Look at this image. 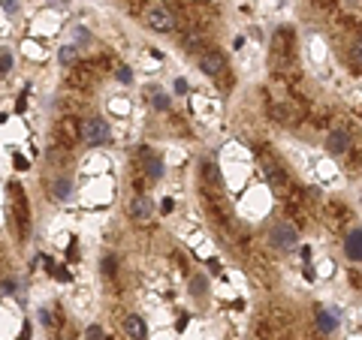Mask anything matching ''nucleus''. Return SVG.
Listing matches in <instances>:
<instances>
[{"mask_svg":"<svg viewBox=\"0 0 362 340\" xmlns=\"http://www.w3.org/2000/svg\"><path fill=\"white\" fill-rule=\"evenodd\" d=\"M79 136L85 139V145H91V147H100V145H106V142H109L112 130H109V124H106L103 118H88V121L79 127Z\"/></svg>","mask_w":362,"mask_h":340,"instance_id":"1","label":"nucleus"},{"mask_svg":"<svg viewBox=\"0 0 362 340\" xmlns=\"http://www.w3.org/2000/svg\"><path fill=\"white\" fill-rule=\"evenodd\" d=\"M269 238H272V244L281 247V250H293V247L299 244V232H296L290 223H278V226H272Z\"/></svg>","mask_w":362,"mask_h":340,"instance_id":"2","label":"nucleus"},{"mask_svg":"<svg viewBox=\"0 0 362 340\" xmlns=\"http://www.w3.org/2000/svg\"><path fill=\"white\" fill-rule=\"evenodd\" d=\"M145 21H148L151 30H160V33H169L175 30V15L166 9V6H151L148 15H145Z\"/></svg>","mask_w":362,"mask_h":340,"instance_id":"3","label":"nucleus"},{"mask_svg":"<svg viewBox=\"0 0 362 340\" xmlns=\"http://www.w3.org/2000/svg\"><path fill=\"white\" fill-rule=\"evenodd\" d=\"M224 66H227V60H224L221 51H205V54L199 57V69H202L205 75H221Z\"/></svg>","mask_w":362,"mask_h":340,"instance_id":"4","label":"nucleus"},{"mask_svg":"<svg viewBox=\"0 0 362 340\" xmlns=\"http://www.w3.org/2000/svg\"><path fill=\"white\" fill-rule=\"evenodd\" d=\"M151 214H154V202H151L148 196H136V199L130 202V217H133V220L145 223V220H151Z\"/></svg>","mask_w":362,"mask_h":340,"instance_id":"5","label":"nucleus"},{"mask_svg":"<svg viewBox=\"0 0 362 340\" xmlns=\"http://www.w3.org/2000/svg\"><path fill=\"white\" fill-rule=\"evenodd\" d=\"M344 256L350 262H362V229H353L344 241Z\"/></svg>","mask_w":362,"mask_h":340,"instance_id":"6","label":"nucleus"},{"mask_svg":"<svg viewBox=\"0 0 362 340\" xmlns=\"http://www.w3.org/2000/svg\"><path fill=\"white\" fill-rule=\"evenodd\" d=\"M124 331H127V334H130L133 340H145V337H148V328H145L142 316H136V313L124 316Z\"/></svg>","mask_w":362,"mask_h":340,"instance_id":"7","label":"nucleus"},{"mask_svg":"<svg viewBox=\"0 0 362 340\" xmlns=\"http://www.w3.org/2000/svg\"><path fill=\"white\" fill-rule=\"evenodd\" d=\"M326 147H329L332 154H344V150L350 147V136L344 130H332L329 136H326Z\"/></svg>","mask_w":362,"mask_h":340,"instance_id":"8","label":"nucleus"},{"mask_svg":"<svg viewBox=\"0 0 362 340\" xmlns=\"http://www.w3.org/2000/svg\"><path fill=\"white\" fill-rule=\"evenodd\" d=\"M317 328H320L323 334H332V331L338 328L335 313H332V310H320V313H317Z\"/></svg>","mask_w":362,"mask_h":340,"instance_id":"9","label":"nucleus"},{"mask_svg":"<svg viewBox=\"0 0 362 340\" xmlns=\"http://www.w3.org/2000/svg\"><path fill=\"white\" fill-rule=\"evenodd\" d=\"M69 193H72V181H69V178H55L52 196H55V199H69Z\"/></svg>","mask_w":362,"mask_h":340,"instance_id":"10","label":"nucleus"},{"mask_svg":"<svg viewBox=\"0 0 362 340\" xmlns=\"http://www.w3.org/2000/svg\"><path fill=\"white\" fill-rule=\"evenodd\" d=\"M163 169H166V166H163V160H160V157H154V154L145 160V172H148V178H154V181L163 175Z\"/></svg>","mask_w":362,"mask_h":340,"instance_id":"11","label":"nucleus"},{"mask_svg":"<svg viewBox=\"0 0 362 340\" xmlns=\"http://www.w3.org/2000/svg\"><path fill=\"white\" fill-rule=\"evenodd\" d=\"M76 57H79L76 46H60V51H58V60H60L63 66H69V63H76Z\"/></svg>","mask_w":362,"mask_h":340,"instance_id":"12","label":"nucleus"},{"mask_svg":"<svg viewBox=\"0 0 362 340\" xmlns=\"http://www.w3.org/2000/svg\"><path fill=\"white\" fill-rule=\"evenodd\" d=\"M12 63H15V57H12V51L9 49H0V79L12 69Z\"/></svg>","mask_w":362,"mask_h":340,"instance_id":"13","label":"nucleus"},{"mask_svg":"<svg viewBox=\"0 0 362 340\" xmlns=\"http://www.w3.org/2000/svg\"><path fill=\"white\" fill-rule=\"evenodd\" d=\"M148 94H151V105H154V108H160V111H166V108H169V99H166L160 91L154 94V88H148Z\"/></svg>","mask_w":362,"mask_h":340,"instance_id":"14","label":"nucleus"},{"mask_svg":"<svg viewBox=\"0 0 362 340\" xmlns=\"http://www.w3.org/2000/svg\"><path fill=\"white\" fill-rule=\"evenodd\" d=\"M205 289H208L205 277H202V274H196V277L190 280V292H193V295H205Z\"/></svg>","mask_w":362,"mask_h":340,"instance_id":"15","label":"nucleus"},{"mask_svg":"<svg viewBox=\"0 0 362 340\" xmlns=\"http://www.w3.org/2000/svg\"><path fill=\"white\" fill-rule=\"evenodd\" d=\"M350 60H353V63H362V36L350 46Z\"/></svg>","mask_w":362,"mask_h":340,"instance_id":"16","label":"nucleus"},{"mask_svg":"<svg viewBox=\"0 0 362 340\" xmlns=\"http://www.w3.org/2000/svg\"><path fill=\"white\" fill-rule=\"evenodd\" d=\"M49 268H52V274H55L58 280H63V283H69V280H72V274H69L66 268H60V265H49Z\"/></svg>","mask_w":362,"mask_h":340,"instance_id":"17","label":"nucleus"},{"mask_svg":"<svg viewBox=\"0 0 362 340\" xmlns=\"http://www.w3.org/2000/svg\"><path fill=\"white\" fill-rule=\"evenodd\" d=\"M85 340H103V328L100 325H88L85 328Z\"/></svg>","mask_w":362,"mask_h":340,"instance_id":"18","label":"nucleus"},{"mask_svg":"<svg viewBox=\"0 0 362 340\" xmlns=\"http://www.w3.org/2000/svg\"><path fill=\"white\" fill-rule=\"evenodd\" d=\"M118 82H121V85H130V82H133V72H130L127 66H121V69H118Z\"/></svg>","mask_w":362,"mask_h":340,"instance_id":"19","label":"nucleus"},{"mask_svg":"<svg viewBox=\"0 0 362 340\" xmlns=\"http://www.w3.org/2000/svg\"><path fill=\"white\" fill-rule=\"evenodd\" d=\"M103 274H115V259H103Z\"/></svg>","mask_w":362,"mask_h":340,"instance_id":"20","label":"nucleus"},{"mask_svg":"<svg viewBox=\"0 0 362 340\" xmlns=\"http://www.w3.org/2000/svg\"><path fill=\"white\" fill-rule=\"evenodd\" d=\"M187 322H190V319H187V313H181V316L175 319V331H184V328H187Z\"/></svg>","mask_w":362,"mask_h":340,"instance_id":"21","label":"nucleus"},{"mask_svg":"<svg viewBox=\"0 0 362 340\" xmlns=\"http://www.w3.org/2000/svg\"><path fill=\"white\" fill-rule=\"evenodd\" d=\"M76 40H79V43H88V40H91V33H88L85 27H76Z\"/></svg>","mask_w":362,"mask_h":340,"instance_id":"22","label":"nucleus"},{"mask_svg":"<svg viewBox=\"0 0 362 340\" xmlns=\"http://www.w3.org/2000/svg\"><path fill=\"white\" fill-rule=\"evenodd\" d=\"M40 322H43V325H52V322H55V319H52V313H49L46 307L40 310Z\"/></svg>","mask_w":362,"mask_h":340,"instance_id":"23","label":"nucleus"},{"mask_svg":"<svg viewBox=\"0 0 362 340\" xmlns=\"http://www.w3.org/2000/svg\"><path fill=\"white\" fill-rule=\"evenodd\" d=\"M18 340H30V322H24V325H21V331H18Z\"/></svg>","mask_w":362,"mask_h":340,"instance_id":"24","label":"nucleus"},{"mask_svg":"<svg viewBox=\"0 0 362 340\" xmlns=\"http://www.w3.org/2000/svg\"><path fill=\"white\" fill-rule=\"evenodd\" d=\"M175 91H178V94H187V82H184V79H175Z\"/></svg>","mask_w":362,"mask_h":340,"instance_id":"25","label":"nucleus"},{"mask_svg":"<svg viewBox=\"0 0 362 340\" xmlns=\"http://www.w3.org/2000/svg\"><path fill=\"white\" fill-rule=\"evenodd\" d=\"M3 6H6V12H18V0H3Z\"/></svg>","mask_w":362,"mask_h":340,"instance_id":"26","label":"nucleus"},{"mask_svg":"<svg viewBox=\"0 0 362 340\" xmlns=\"http://www.w3.org/2000/svg\"><path fill=\"white\" fill-rule=\"evenodd\" d=\"M15 169H21V172H24V169H27V160H24V157H21V154H15Z\"/></svg>","mask_w":362,"mask_h":340,"instance_id":"27","label":"nucleus"},{"mask_svg":"<svg viewBox=\"0 0 362 340\" xmlns=\"http://www.w3.org/2000/svg\"><path fill=\"white\" fill-rule=\"evenodd\" d=\"M3 289H6V292H15L18 286H15V280H3Z\"/></svg>","mask_w":362,"mask_h":340,"instance_id":"28","label":"nucleus"}]
</instances>
